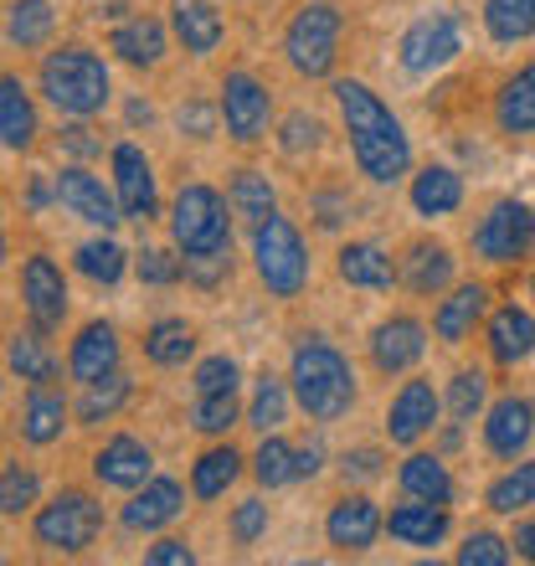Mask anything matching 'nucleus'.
I'll list each match as a JSON object with an SVG mask.
<instances>
[{
  "label": "nucleus",
  "instance_id": "nucleus-1",
  "mask_svg": "<svg viewBox=\"0 0 535 566\" xmlns=\"http://www.w3.org/2000/svg\"><path fill=\"white\" fill-rule=\"evenodd\" d=\"M335 98H340V114H345V129H350V149H356L360 170H366L371 180H381V186H391V180L407 176L412 145H407V135H401V124L391 119V108L381 104L366 83H340Z\"/></svg>",
  "mask_w": 535,
  "mask_h": 566
},
{
  "label": "nucleus",
  "instance_id": "nucleus-2",
  "mask_svg": "<svg viewBox=\"0 0 535 566\" xmlns=\"http://www.w3.org/2000/svg\"><path fill=\"white\" fill-rule=\"evenodd\" d=\"M289 381H294L298 407H304L314 422H335L340 412H350V402H356V376H350L340 350L325 340L298 345Z\"/></svg>",
  "mask_w": 535,
  "mask_h": 566
},
{
  "label": "nucleus",
  "instance_id": "nucleus-3",
  "mask_svg": "<svg viewBox=\"0 0 535 566\" xmlns=\"http://www.w3.org/2000/svg\"><path fill=\"white\" fill-rule=\"evenodd\" d=\"M42 93L62 114L73 119H88L108 104V67L93 57L88 46H62L42 62Z\"/></svg>",
  "mask_w": 535,
  "mask_h": 566
},
{
  "label": "nucleus",
  "instance_id": "nucleus-4",
  "mask_svg": "<svg viewBox=\"0 0 535 566\" xmlns=\"http://www.w3.org/2000/svg\"><path fill=\"white\" fill-rule=\"evenodd\" d=\"M253 258H258V279L268 283V294L294 298L304 283H310V253H304V238L289 217H268L263 227H253Z\"/></svg>",
  "mask_w": 535,
  "mask_h": 566
},
{
  "label": "nucleus",
  "instance_id": "nucleus-5",
  "mask_svg": "<svg viewBox=\"0 0 535 566\" xmlns=\"http://www.w3.org/2000/svg\"><path fill=\"white\" fill-rule=\"evenodd\" d=\"M98 531H104V505L83 490L57 494V500L42 505V515H36V541H42L46 552H62V556L88 552L93 541H98Z\"/></svg>",
  "mask_w": 535,
  "mask_h": 566
},
{
  "label": "nucleus",
  "instance_id": "nucleus-6",
  "mask_svg": "<svg viewBox=\"0 0 535 566\" xmlns=\"http://www.w3.org/2000/svg\"><path fill=\"white\" fill-rule=\"evenodd\" d=\"M289 62H294L304 77H325L335 67V46H340V11L329 0H310L304 11L289 21Z\"/></svg>",
  "mask_w": 535,
  "mask_h": 566
},
{
  "label": "nucleus",
  "instance_id": "nucleus-7",
  "mask_svg": "<svg viewBox=\"0 0 535 566\" xmlns=\"http://www.w3.org/2000/svg\"><path fill=\"white\" fill-rule=\"evenodd\" d=\"M170 232H176L180 253H211L227 248V207L211 186H186L170 211Z\"/></svg>",
  "mask_w": 535,
  "mask_h": 566
},
{
  "label": "nucleus",
  "instance_id": "nucleus-8",
  "mask_svg": "<svg viewBox=\"0 0 535 566\" xmlns=\"http://www.w3.org/2000/svg\"><path fill=\"white\" fill-rule=\"evenodd\" d=\"M531 242H535V211L525 201H494L490 217L474 232V253L484 263H515V258L531 253Z\"/></svg>",
  "mask_w": 535,
  "mask_h": 566
},
{
  "label": "nucleus",
  "instance_id": "nucleus-9",
  "mask_svg": "<svg viewBox=\"0 0 535 566\" xmlns=\"http://www.w3.org/2000/svg\"><path fill=\"white\" fill-rule=\"evenodd\" d=\"M222 119H227V135L238 145H258L268 135V119H273V98L258 77L248 73H232L222 83Z\"/></svg>",
  "mask_w": 535,
  "mask_h": 566
},
{
  "label": "nucleus",
  "instance_id": "nucleus-10",
  "mask_svg": "<svg viewBox=\"0 0 535 566\" xmlns=\"http://www.w3.org/2000/svg\"><path fill=\"white\" fill-rule=\"evenodd\" d=\"M459 57V21L453 15H422L401 36V67L407 73H438Z\"/></svg>",
  "mask_w": 535,
  "mask_h": 566
},
{
  "label": "nucleus",
  "instance_id": "nucleus-11",
  "mask_svg": "<svg viewBox=\"0 0 535 566\" xmlns=\"http://www.w3.org/2000/svg\"><path fill=\"white\" fill-rule=\"evenodd\" d=\"M21 298H27V314L36 329H57L62 314H67V283L52 258H27V273H21Z\"/></svg>",
  "mask_w": 535,
  "mask_h": 566
},
{
  "label": "nucleus",
  "instance_id": "nucleus-12",
  "mask_svg": "<svg viewBox=\"0 0 535 566\" xmlns=\"http://www.w3.org/2000/svg\"><path fill=\"white\" fill-rule=\"evenodd\" d=\"M422 350H428V329L412 314H391L387 325H376V335H371V360H376V371H387V376L412 371L417 360H422Z\"/></svg>",
  "mask_w": 535,
  "mask_h": 566
},
{
  "label": "nucleus",
  "instance_id": "nucleus-13",
  "mask_svg": "<svg viewBox=\"0 0 535 566\" xmlns=\"http://www.w3.org/2000/svg\"><path fill=\"white\" fill-rule=\"evenodd\" d=\"M114 180H119V207L134 222H149L155 217V170H149L145 149L139 145H119L114 149Z\"/></svg>",
  "mask_w": 535,
  "mask_h": 566
},
{
  "label": "nucleus",
  "instance_id": "nucleus-14",
  "mask_svg": "<svg viewBox=\"0 0 535 566\" xmlns=\"http://www.w3.org/2000/svg\"><path fill=\"white\" fill-rule=\"evenodd\" d=\"M381 510L366 500V494H350V500H340V505L329 510L325 521V536L329 546H340V552H371L376 536H381Z\"/></svg>",
  "mask_w": 535,
  "mask_h": 566
},
{
  "label": "nucleus",
  "instance_id": "nucleus-15",
  "mask_svg": "<svg viewBox=\"0 0 535 566\" xmlns=\"http://www.w3.org/2000/svg\"><path fill=\"white\" fill-rule=\"evenodd\" d=\"M438 391L428 387V381H407V387L391 397V412H387V432L391 443L412 448L422 432H432V422H438Z\"/></svg>",
  "mask_w": 535,
  "mask_h": 566
},
{
  "label": "nucleus",
  "instance_id": "nucleus-16",
  "mask_svg": "<svg viewBox=\"0 0 535 566\" xmlns=\"http://www.w3.org/2000/svg\"><path fill=\"white\" fill-rule=\"evenodd\" d=\"M535 432V407L525 397H500L490 407V422H484V443H490L494 459H521L525 443Z\"/></svg>",
  "mask_w": 535,
  "mask_h": 566
},
{
  "label": "nucleus",
  "instance_id": "nucleus-17",
  "mask_svg": "<svg viewBox=\"0 0 535 566\" xmlns=\"http://www.w3.org/2000/svg\"><path fill=\"white\" fill-rule=\"evenodd\" d=\"M57 201H62L67 211H77L83 222H93V227H114V222H119V207H114V196H108L104 180L88 176L83 165H73V170H62V176H57Z\"/></svg>",
  "mask_w": 535,
  "mask_h": 566
},
{
  "label": "nucleus",
  "instance_id": "nucleus-18",
  "mask_svg": "<svg viewBox=\"0 0 535 566\" xmlns=\"http://www.w3.org/2000/svg\"><path fill=\"white\" fill-rule=\"evenodd\" d=\"M93 474L104 479L108 490H139L149 479V448L139 438H108L93 459Z\"/></svg>",
  "mask_w": 535,
  "mask_h": 566
},
{
  "label": "nucleus",
  "instance_id": "nucleus-19",
  "mask_svg": "<svg viewBox=\"0 0 535 566\" xmlns=\"http://www.w3.org/2000/svg\"><path fill=\"white\" fill-rule=\"evenodd\" d=\"M180 505H186V494H180L176 479H149L145 490L124 505V525L129 531H160V525H170L180 515Z\"/></svg>",
  "mask_w": 535,
  "mask_h": 566
},
{
  "label": "nucleus",
  "instance_id": "nucleus-20",
  "mask_svg": "<svg viewBox=\"0 0 535 566\" xmlns=\"http://www.w3.org/2000/svg\"><path fill=\"white\" fill-rule=\"evenodd\" d=\"M448 279H453V253H448L443 242H412L407 258H401V283L412 289V294H443Z\"/></svg>",
  "mask_w": 535,
  "mask_h": 566
},
{
  "label": "nucleus",
  "instance_id": "nucleus-21",
  "mask_svg": "<svg viewBox=\"0 0 535 566\" xmlns=\"http://www.w3.org/2000/svg\"><path fill=\"white\" fill-rule=\"evenodd\" d=\"M67 366H73V376L88 387V381H98V376L119 371V335L108 325H83V335L73 340V356H67Z\"/></svg>",
  "mask_w": 535,
  "mask_h": 566
},
{
  "label": "nucleus",
  "instance_id": "nucleus-22",
  "mask_svg": "<svg viewBox=\"0 0 535 566\" xmlns=\"http://www.w3.org/2000/svg\"><path fill=\"white\" fill-rule=\"evenodd\" d=\"M484 304H490L484 283H463V289H453V294L438 304V314H432V329H438V340H448V345L469 340V329L479 325Z\"/></svg>",
  "mask_w": 535,
  "mask_h": 566
},
{
  "label": "nucleus",
  "instance_id": "nucleus-23",
  "mask_svg": "<svg viewBox=\"0 0 535 566\" xmlns=\"http://www.w3.org/2000/svg\"><path fill=\"white\" fill-rule=\"evenodd\" d=\"M387 531L401 546H438L448 536V505H432V500H417V505H397L391 510Z\"/></svg>",
  "mask_w": 535,
  "mask_h": 566
},
{
  "label": "nucleus",
  "instance_id": "nucleus-24",
  "mask_svg": "<svg viewBox=\"0 0 535 566\" xmlns=\"http://www.w3.org/2000/svg\"><path fill=\"white\" fill-rule=\"evenodd\" d=\"M494 119H500V129H505V135H535V62H525L521 73L500 88Z\"/></svg>",
  "mask_w": 535,
  "mask_h": 566
},
{
  "label": "nucleus",
  "instance_id": "nucleus-25",
  "mask_svg": "<svg viewBox=\"0 0 535 566\" xmlns=\"http://www.w3.org/2000/svg\"><path fill=\"white\" fill-rule=\"evenodd\" d=\"M535 350V319L525 310H515V304H505V310L490 319V356L500 360V366H515V360H525Z\"/></svg>",
  "mask_w": 535,
  "mask_h": 566
},
{
  "label": "nucleus",
  "instance_id": "nucleus-26",
  "mask_svg": "<svg viewBox=\"0 0 535 566\" xmlns=\"http://www.w3.org/2000/svg\"><path fill=\"white\" fill-rule=\"evenodd\" d=\"M176 36L186 42V52L207 57L222 42V11L211 0H180L176 6Z\"/></svg>",
  "mask_w": 535,
  "mask_h": 566
},
{
  "label": "nucleus",
  "instance_id": "nucleus-27",
  "mask_svg": "<svg viewBox=\"0 0 535 566\" xmlns=\"http://www.w3.org/2000/svg\"><path fill=\"white\" fill-rule=\"evenodd\" d=\"M36 139V108H31L21 77H0V145L27 149Z\"/></svg>",
  "mask_w": 535,
  "mask_h": 566
},
{
  "label": "nucleus",
  "instance_id": "nucleus-28",
  "mask_svg": "<svg viewBox=\"0 0 535 566\" xmlns=\"http://www.w3.org/2000/svg\"><path fill=\"white\" fill-rule=\"evenodd\" d=\"M463 201V180L448 170V165H428V170H417L412 180V207L422 217H448V211H459Z\"/></svg>",
  "mask_w": 535,
  "mask_h": 566
},
{
  "label": "nucleus",
  "instance_id": "nucleus-29",
  "mask_svg": "<svg viewBox=\"0 0 535 566\" xmlns=\"http://www.w3.org/2000/svg\"><path fill=\"white\" fill-rule=\"evenodd\" d=\"M340 279L350 289H391L397 283V269H391V258L376 248V242H350L340 253Z\"/></svg>",
  "mask_w": 535,
  "mask_h": 566
},
{
  "label": "nucleus",
  "instance_id": "nucleus-30",
  "mask_svg": "<svg viewBox=\"0 0 535 566\" xmlns=\"http://www.w3.org/2000/svg\"><path fill=\"white\" fill-rule=\"evenodd\" d=\"M401 490L412 500H432V505H448L453 500V479H448L443 459L438 453H412L401 463Z\"/></svg>",
  "mask_w": 535,
  "mask_h": 566
},
{
  "label": "nucleus",
  "instance_id": "nucleus-31",
  "mask_svg": "<svg viewBox=\"0 0 535 566\" xmlns=\"http://www.w3.org/2000/svg\"><path fill=\"white\" fill-rule=\"evenodd\" d=\"M62 428H67V402H62L52 387H31L27 397V418H21V432H27L31 443H57Z\"/></svg>",
  "mask_w": 535,
  "mask_h": 566
},
{
  "label": "nucleus",
  "instance_id": "nucleus-32",
  "mask_svg": "<svg viewBox=\"0 0 535 566\" xmlns=\"http://www.w3.org/2000/svg\"><path fill=\"white\" fill-rule=\"evenodd\" d=\"M114 52H119L124 62H134V67H155V62L165 57V27L149 21V15L124 21V27L114 31Z\"/></svg>",
  "mask_w": 535,
  "mask_h": 566
},
{
  "label": "nucleus",
  "instance_id": "nucleus-33",
  "mask_svg": "<svg viewBox=\"0 0 535 566\" xmlns=\"http://www.w3.org/2000/svg\"><path fill=\"white\" fill-rule=\"evenodd\" d=\"M232 211H238L248 227H263L273 211H279V201H273V186H268V176H258V170H238V180H232Z\"/></svg>",
  "mask_w": 535,
  "mask_h": 566
},
{
  "label": "nucleus",
  "instance_id": "nucleus-34",
  "mask_svg": "<svg viewBox=\"0 0 535 566\" xmlns=\"http://www.w3.org/2000/svg\"><path fill=\"white\" fill-rule=\"evenodd\" d=\"M196 350V329L186 319H160V325L145 335V356L155 366H186Z\"/></svg>",
  "mask_w": 535,
  "mask_h": 566
},
{
  "label": "nucleus",
  "instance_id": "nucleus-35",
  "mask_svg": "<svg viewBox=\"0 0 535 566\" xmlns=\"http://www.w3.org/2000/svg\"><path fill=\"white\" fill-rule=\"evenodd\" d=\"M242 474V459L232 453V448H211V453H201L191 469V490L201 494V500H217V494L232 490V479Z\"/></svg>",
  "mask_w": 535,
  "mask_h": 566
},
{
  "label": "nucleus",
  "instance_id": "nucleus-36",
  "mask_svg": "<svg viewBox=\"0 0 535 566\" xmlns=\"http://www.w3.org/2000/svg\"><path fill=\"white\" fill-rule=\"evenodd\" d=\"M484 21L494 42H525L535 36V0H484Z\"/></svg>",
  "mask_w": 535,
  "mask_h": 566
},
{
  "label": "nucleus",
  "instance_id": "nucleus-37",
  "mask_svg": "<svg viewBox=\"0 0 535 566\" xmlns=\"http://www.w3.org/2000/svg\"><path fill=\"white\" fill-rule=\"evenodd\" d=\"M129 402V381H124L119 371H108V376H98V381H88V391H83V402H77V418L88 422H108L119 407Z\"/></svg>",
  "mask_w": 535,
  "mask_h": 566
},
{
  "label": "nucleus",
  "instance_id": "nucleus-38",
  "mask_svg": "<svg viewBox=\"0 0 535 566\" xmlns=\"http://www.w3.org/2000/svg\"><path fill=\"white\" fill-rule=\"evenodd\" d=\"M535 505V459L531 463H515L505 479L490 484V510L494 515H515V510Z\"/></svg>",
  "mask_w": 535,
  "mask_h": 566
},
{
  "label": "nucleus",
  "instance_id": "nucleus-39",
  "mask_svg": "<svg viewBox=\"0 0 535 566\" xmlns=\"http://www.w3.org/2000/svg\"><path fill=\"white\" fill-rule=\"evenodd\" d=\"M253 474H258V484H263V490H279V484L298 479L294 448L283 443L279 432H263V448H258V459H253Z\"/></svg>",
  "mask_w": 535,
  "mask_h": 566
},
{
  "label": "nucleus",
  "instance_id": "nucleus-40",
  "mask_svg": "<svg viewBox=\"0 0 535 566\" xmlns=\"http://www.w3.org/2000/svg\"><path fill=\"white\" fill-rule=\"evenodd\" d=\"M6 31H11L15 46H42L52 36V6L46 0H15Z\"/></svg>",
  "mask_w": 535,
  "mask_h": 566
},
{
  "label": "nucleus",
  "instance_id": "nucleus-41",
  "mask_svg": "<svg viewBox=\"0 0 535 566\" xmlns=\"http://www.w3.org/2000/svg\"><path fill=\"white\" fill-rule=\"evenodd\" d=\"M11 371L21 376V381H52V371H57V360H52V350H46L42 335H15L11 340Z\"/></svg>",
  "mask_w": 535,
  "mask_h": 566
},
{
  "label": "nucleus",
  "instance_id": "nucleus-42",
  "mask_svg": "<svg viewBox=\"0 0 535 566\" xmlns=\"http://www.w3.org/2000/svg\"><path fill=\"white\" fill-rule=\"evenodd\" d=\"M77 273L93 283H119L124 279V248L119 242H83V248H77Z\"/></svg>",
  "mask_w": 535,
  "mask_h": 566
},
{
  "label": "nucleus",
  "instance_id": "nucleus-43",
  "mask_svg": "<svg viewBox=\"0 0 535 566\" xmlns=\"http://www.w3.org/2000/svg\"><path fill=\"white\" fill-rule=\"evenodd\" d=\"M283 412H289V391H283L279 376H258V391H253V407H248V422H253L258 432H273L283 422Z\"/></svg>",
  "mask_w": 535,
  "mask_h": 566
},
{
  "label": "nucleus",
  "instance_id": "nucleus-44",
  "mask_svg": "<svg viewBox=\"0 0 535 566\" xmlns=\"http://www.w3.org/2000/svg\"><path fill=\"white\" fill-rule=\"evenodd\" d=\"M191 422L201 432H227L232 422H238V387L232 391H196Z\"/></svg>",
  "mask_w": 535,
  "mask_h": 566
},
{
  "label": "nucleus",
  "instance_id": "nucleus-45",
  "mask_svg": "<svg viewBox=\"0 0 535 566\" xmlns=\"http://www.w3.org/2000/svg\"><path fill=\"white\" fill-rule=\"evenodd\" d=\"M36 474L31 469H21V463H6L0 469V515H21V510L36 505Z\"/></svg>",
  "mask_w": 535,
  "mask_h": 566
},
{
  "label": "nucleus",
  "instance_id": "nucleus-46",
  "mask_svg": "<svg viewBox=\"0 0 535 566\" xmlns=\"http://www.w3.org/2000/svg\"><path fill=\"white\" fill-rule=\"evenodd\" d=\"M484 397H490V381H484V371H459L453 376V387H448V412L459 422H469L484 407Z\"/></svg>",
  "mask_w": 535,
  "mask_h": 566
},
{
  "label": "nucleus",
  "instance_id": "nucleus-47",
  "mask_svg": "<svg viewBox=\"0 0 535 566\" xmlns=\"http://www.w3.org/2000/svg\"><path fill=\"white\" fill-rule=\"evenodd\" d=\"M186 279L201 283V289H217V283L232 273V248H211V253H186L180 258Z\"/></svg>",
  "mask_w": 535,
  "mask_h": 566
},
{
  "label": "nucleus",
  "instance_id": "nucleus-48",
  "mask_svg": "<svg viewBox=\"0 0 535 566\" xmlns=\"http://www.w3.org/2000/svg\"><path fill=\"white\" fill-rule=\"evenodd\" d=\"M459 562L463 566H505L510 562V541H500L494 531H474V536L463 541Z\"/></svg>",
  "mask_w": 535,
  "mask_h": 566
},
{
  "label": "nucleus",
  "instance_id": "nucleus-49",
  "mask_svg": "<svg viewBox=\"0 0 535 566\" xmlns=\"http://www.w3.org/2000/svg\"><path fill=\"white\" fill-rule=\"evenodd\" d=\"M238 387V360L232 356H211L196 366V391H232Z\"/></svg>",
  "mask_w": 535,
  "mask_h": 566
},
{
  "label": "nucleus",
  "instance_id": "nucleus-50",
  "mask_svg": "<svg viewBox=\"0 0 535 566\" xmlns=\"http://www.w3.org/2000/svg\"><path fill=\"white\" fill-rule=\"evenodd\" d=\"M319 145V119L310 114H294V119L283 124V155H304V149Z\"/></svg>",
  "mask_w": 535,
  "mask_h": 566
},
{
  "label": "nucleus",
  "instance_id": "nucleus-51",
  "mask_svg": "<svg viewBox=\"0 0 535 566\" xmlns=\"http://www.w3.org/2000/svg\"><path fill=\"white\" fill-rule=\"evenodd\" d=\"M268 525V505L263 500H248V505H238V515H232V536L242 541V546H253L258 536H263Z\"/></svg>",
  "mask_w": 535,
  "mask_h": 566
},
{
  "label": "nucleus",
  "instance_id": "nucleus-52",
  "mask_svg": "<svg viewBox=\"0 0 535 566\" xmlns=\"http://www.w3.org/2000/svg\"><path fill=\"white\" fill-rule=\"evenodd\" d=\"M180 258H170V253H160V248H149L145 258H139V279L145 283H176L180 279Z\"/></svg>",
  "mask_w": 535,
  "mask_h": 566
},
{
  "label": "nucleus",
  "instance_id": "nucleus-53",
  "mask_svg": "<svg viewBox=\"0 0 535 566\" xmlns=\"http://www.w3.org/2000/svg\"><path fill=\"white\" fill-rule=\"evenodd\" d=\"M376 474H381V453H376V448L345 453V479H376Z\"/></svg>",
  "mask_w": 535,
  "mask_h": 566
},
{
  "label": "nucleus",
  "instance_id": "nucleus-54",
  "mask_svg": "<svg viewBox=\"0 0 535 566\" xmlns=\"http://www.w3.org/2000/svg\"><path fill=\"white\" fill-rule=\"evenodd\" d=\"M149 562L155 566H191L196 552L186 546V541H160V546H149Z\"/></svg>",
  "mask_w": 535,
  "mask_h": 566
},
{
  "label": "nucleus",
  "instance_id": "nucleus-55",
  "mask_svg": "<svg viewBox=\"0 0 535 566\" xmlns=\"http://www.w3.org/2000/svg\"><path fill=\"white\" fill-rule=\"evenodd\" d=\"M62 145L73 149V155H98V139H93V129H83V124H73V129H62Z\"/></svg>",
  "mask_w": 535,
  "mask_h": 566
},
{
  "label": "nucleus",
  "instance_id": "nucleus-56",
  "mask_svg": "<svg viewBox=\"0 0 535 566\" xmlns=\"http://www.w3.org/2000/svg\"><path fill=\"white\" fill-rule=\"evenodd\" d=\"M191 124V135L196 139H207L211 135V108H201V104H191V108H180V129Z\"/></svg>",
  "mask_w": 535,
  "mask_h": 566
},
{
  "label": "nucleus",
  "instance_id": "nucleus-57",
  "mask_svg": "<svg viewBox=\"0 0 535 566\" xmlns=\"http://www.w3.org/2000/svg\"><path fill=\"white\" fill-rule=\"evenodd\" d=\"M510 546H515V556L535 562V521H521V525H515V541H510Z\"/></svg>",
  "mask_w": 535,
  "mask_h": 566
},
{
  "label": "nucleus",
  "instance_id": "nucleus-58",
  "mask_svg": "<svg viewBox=\"0 0 535 566\" xmlns=\"http://www.w3.org/2000/svg\"><path fill=\"white\" fill-rule=\"evenodd\" d=\"M294 469H298V479H310V474H319V448H294Z\"/></svg>",
  "mask_w": 535,
  "mask_h": 566
},
{
  "label": "nucleus",
  "instance_id": "nucleus-59",
  "mask_svg": "<svg viewBox=\"0 0 535 566\" xmlns=\"http://www.w3.org/2000/svg\"><path fill=\"white\" fill-rule=\"evenodd\" d=\"M0 258H6V242H0Z\"/></svg>",
  "mask_w": 535,
  "mask_h": 566
},
{
  "label": "nucleus",
  "instance_id": "nucleus-60",
  "mask_svg": "<svg viewBox=\"0 0 535 566\" xmlns=\"http://www.w3.org/2000/svg\"><path fill=\"white\" fill-rule=\"evenodd\" d=\"M531 294H535V279H531Z\"/></svg>",
  "mask_w": 535,
  "mask_h": 566
}]
</instances>
